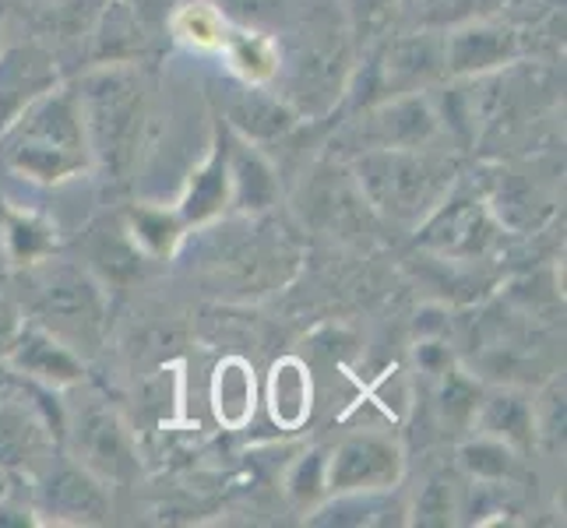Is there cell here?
Returning a JSON list of instances; mask_svg holds the SVG:
<instances>
[{
    "label": "cell",
    "mask_w": 567,
    "mask_h": 528,
    "mask_svg": "<svg viewBox=\"0 0 567 528\" xmlns=\"http://www.w3.org/2000/svg\"><path fill=\"white\" fill-rule=\"evenodd\" d=\"M89 39H92V61L100 64H127L148 46L145 25L124 0H106Z\"/></svg>",
    "instance_id": "15"
},
{
    "label": "cell",
    "mask_w": 567,
    "mask_h": 528,
    "mask_svg": "<svg viewBox=\"0 0 567 528\" xmlns=\"http://www.w3.org/2000/svg\"><path fill=\"white\" fill-rule=\"evenodd\" d=\"M289 497L300 507L315 504L328 494V458L321 452H310L297 468L289 473Z\"/></svg>",
    "instance_id": "30"
},
{
    "label": "cell",
    "mask_w": 567,
    "mask_h": 528,
    "mask_svg": "<svg viewBox=\"0 0 567 528\" xmlns=\"http://www.w3.org/2000/svg\"><path fill=\"white\" fill-rule=\"evenodd\" d=\"M399 0H342V14H346V29L353 35V43H374L381 39L395 18Z\"/></svg>",
    "instance_id": "24"
},
{
    "label": "cell",
    "mask_w": 567,
    "mask_h": 528,
    "mask_svg": "<svg viewBox=\"0 0 567 528\" xmlns=\"http://www.w3.org/2000/svg\"><path fill=\"white\" fill-rule=\"evenodd\" d=\"M14 363L25 370L29 377L53 384V387H64L82 381V363L71 352V345H64L56 335H50L47 328H25L14 335Z\"/></svg>",
    "instance_id": "14"
},
{
    "label": "cell",
    "mask_w": 567,
    "mask_h": 528,
    "mask_svg": "<svg viewBox=\"0 0 567 528\" xmlns=\"http://www.w3.org/2000/svg\"><path fill=\"white\" fill-rule=\"evenodd\" d=\"M229 194V169H226V155H215V159L194 176V184L184 198V219L187 222H202L208 215H215L226 205Z\"/></svg>",
    "instance_id": "22"
},
{
    "label": "cell",
    "mask_w": 567,
    "mask_h": 528,
    "mask_svg": "<svg viewBox=\"0 0 567 528\" xmlns=\"http://www.w3.org/2000/svg\"><path fill=\"white\" fill-rule=\"evenodd\" d=\"M4 240H8V250H11V258L18 265H32V261H39L53 247V232L39 219H32V215L8 211Z\"/></svg>",
    "instance_id": "26"
},
{
    "label": "cell",
    "mask_w": 567,
    "mask_h": 528,
    "mask_svg": "<svg viewBox=\"0 0 567 528\" xmlns=\"http://www.w3.org/2000/svg\"><path fill=\"white\" fill-rule=\"evenodd\" d=\"M441 398H444V416H447V420L465 423V420H473V416H476L480 391H476V384H473V381L462 377L458 370H452V374H447Z\"/></svg>",
    "instance_id": "32"
},
{
    "label": "cell",
    "mask_w": 567,
    "mask_h": 528,
    "mask_svg": "<svg viewBox=\"0 0 567 528\" xmlns=\"http://www.w3.org/2000/svg\"><path fill=\"white\" fill-rule=\"evenodd\" d=\"M215 8L247 29H271L286 22L297 0H215Z\"/></svg>",
    "instance_id": "29"
},
{
    "label": "cell",
    "mask_w": 567,
    "mask_h": 528,
    "mask_svg": "<svg viewBox=\"0 0 567 528\" xmlns=\"http://www.w3.org/2000/svg\"><path fill=\"white\" fill-rule=\"evenodd\" d=\"M39 447H43V423L22 398L0 395V468L29 462Z\"/></svg>",
    "instance_id": "18"
},
{
    "label": "cell",
    "mask_w": 567,
    "mask_h": 528,
    "mask_svg": "<svg viewBox=\"0 0 567 528\" xmlns=\"http://www.w3.org/2000/svg\"><path fill=\"white\" fill-rule=\"evenodd\" d=\"M29 307L50 335L61 342L89 345L100 339L106 318L103 289L92 282L89 271L74 265H43L29 276Z\"/></svg>",
    "instance_id": "5"
},
{
    "label": "cell",
    "mask_w": 567,
    "mask_h": 528,
    "mask_svg": "<svg viewBox=\"0 0 567 528\" xmlns=\"http://www.w3.org/2000/svg\"><path fill=\"white\" fill-rule=\"evenodd\" d=\"M494 211H497V219L512 229H529L546 219L550 201H543L539 187H533L529 180L512 176V180H501V190L494 194Z\"/></svg>",
    "instance_id": "21"
},
{
    "label": "cell",
    "mask_w": 567,
    "mask_h": 528,
    "mask_svg": "<svg viewBox=\"0 0 567 528\" xmlns=\"http://www.w3.org/2000/svg\"><path fill=\"white\" fill-rule=\"evenodd\" d=\"M297 110L282 95H268L261 89H247L229 103V124L237 127L247 142H279L297 127Z\"/></svg>",
    "instance_id": "16"
},
{
    "label": "cell",
    "mask_w": 567,
    "mask_h": 528,
    "mask_svg": "<svg viewBox=\"0 0 567 528\" xmlns=\"http://www.w3.org/2000/svg\"><path fill=\"white\" fill-rule=\"evenodd\" d=\"M39 507L53 521L71 525H100L110 518V494L100 476H92L85 465H56L39 486Z\"/></svg>",
    "instance_id": "11"
},
{
    "label": "cell",
    "mask_w": 567,
    "mask_h": 528,
    "mask_svg": "<svg viewBox=\"0 0 567 528\" xmlns=\"http://www.w3.org/2000/svg\"><path fill=\"white\" fill-rule=\"evenodd\" d=\"M353 173L367 205L399 226H420L455 180V166L426 148H363Z\"/></svg>",
    "instance_id": "2"
},
{
    "label": "cell",
    "mask_w": 567,
    "mask_h": 528,
    "mask_svg": "<svg viewBox=\"0 0 567 528\" xmlns=\"http://www.w3.org/2000/svg\"><path fill=\"white\" fill-rule=\"evenodd\" d=\"M71 441H74V462L85 465L92 476H100L103 483H121L134 476V447L124 423L116 420L110 408L103 405H85L82 413L74 420L71 429Z\"/></svg>",
    "instance_id": "8"
},
{
    "label": "cell",
    "mask_w": 567,
    "mask_h": 528,
    "mask_svg": "<svg viewBox=\"0 0 567 528\" xmlns=\"http://www.w3.org/2000/svg\"><path fill=\"white\" fill-rule=\"evenodd\" d=\"M173 32H177L184 43H194L202 50L226 43L223 14H219V8H212V4H187L177 18H173Z\"/></svg>",
    "instance_id": "28"
},
{
    "label": "cell",
    "mask_w": 567,
    "mask_h": 528,
    "mask_svg": "<svg viewBox=\"0 0 567 528\" xmlns=\"http://www.w3.org/2000/svg\"><path fill=\"white\" fill-rule=\"evenodd\" d=\"M473 420L486 437H497L507 447H529L536 441L533 405L518 391H494V395L480 398Z\"/></svg>",
    "instance_id": "17"
},
{
    "label": "cell",
    "mask_w": 567,
    "mask_h": 528,
    "mask_svg": "<svg viewBox=\"0 0 567 528\" xmlns=\"http://www.w3.org/2000/svg\"><path fill=\"white\" fill-rule=\"evenodd\" d=\"M226 169H229V187H233V201L240 208H268L276 201V173L261 159L258 152H250L240 145L233 155H226Z\"/></svg>",
    "instance_id": "19"
},
{
    "label": "cell",
    "mask_w": 567,
    "mask_h": 528,
    "mask_svg": "<svg viewBox=\"0 0 567 528\" xmlns=\"http://www.w3.org/2000/svg\"><path fill=\"white\" fill-rule=\"evenodd\" d=\"M106 0H50L43 11V32L56 39H82L92 32Z\"/></svg>",
    "instance_id": "23"
},
{
    "label": "cell",
    "mask_w": 567,
    "mask_h": 528,
    "mask_svg": "<svg viewBox=\"0 0 567 528\" xmlns=\"http://www.w3.org/2000/svg\"><path fill=\"white\" fill-rule=\"evenodd\" d=\"M271 408H276V416L286 420V423H297L303 416V402H307V384L297 377V370L292 366H282L276 370V387H271Z\"/></svg>",
    "instance_id": "31"
},
{
    "label": "cell",
    "mask_w": 567,
    "mask_h": 528,
    "mask_svg": "<svg viewBox=\"0 0 567 528\" xmlns=\"http://www.w3.org/2000/svg\"><path fill=\"white\" fill-rule=\"evenodd\" d=\"M518 56V35L491 22H465L444 35V71L455 77H483Z\"/></svg>",
    "instance_id": "12"
},
{
    "label": "cell",
    "mask_w": 567,
    "mask_h": 528,
    "mask_svg": "<svg viewBox=\"0 0 567 528\" xmlns=\"http://www.w3.org/2000/svg\"><path fill=\"white\" fill-rule=\"evenodd\" d=\"M458 515V486L452 476H430L413 504L416 525H452Z\"/></svg>",
    "instance_id": "27"
},
{
    "label": "cell",
    "mask_w": 567,
    "mask_h": 528,
    "mask_svg": "<svg viewBox=\"0 0 567 528\" xmlns=\"http://www.w3.org/2000/svg\"><path fill=\"white\" fill-rule=\"evenodd\" d=\"M282 74V100L307 116L328 113L336 100L346 92L349 74H353V35L349 29H336V22H318L310 25L292 56H279Z\"/></svg>",
    "instance_id": "4"
},
{
    "label": "cell",
    "mask_w": 567,
    "mask_h": 528,
    "mask_svg": "<svg viewBox=\"0 0 567 528\" xmlns=\"http://www.w3.org/2000/svg\"><path fill=\"white\" fill-rule=\"evenodd\" d=\"M497 240V226L491 208L468 198H444L434 211L420 222V244L441 253L447 261H476Z\"/></svg>",
    "instance_id": "6"
},
{
    "label": "cell",
    "mask_w": 567,
    "mask_h": 528,
    "mask_svg": "<svg viewBox=\"0 0 567 528\" xmlns=\"http://www.w3.org/2000/svg\"><path fill=\"white\" fill-rule=\"evenodd\" d=\"M462 465L476 479H504L515 473V447H507L497 437H476L462 447Z\"/></svg>",
    "instance_id": "25"
},
{
    "label": "cell",
    "mask_w": 567,
    "mask_h": 528,
    "mask_svg": "<svg viewBox=\"0 0 567 528\" xmlns=\"http://www.w3.org/2000/svg\"><path fill=\"white\" fill-rule=\"evenodd\" d=\"M134 237L148 250H169L173 237H177V222L159 211H134Z\"/></svg>",
    "instance_id": "33"
},
{
    "label": "cell",
    "mask_w": 567,
    "mask_h": 528,
    "mask_svg": "<svg viewBox=\"0 0 567 528\" xmlns=\"http://www.w3.org/2000/svg\"><path fill=\"white\" fill-rule=\"evenodd\" d=\"M374 85L384 95H405V92H423L444 77V35L437 32H409L391 39L381 50L374 64Z\"/></svg>",
    "instance_id": "9"
},
{
    "label": "cell",
    "mask_w": 567,
    "mask_h": 528,
    "mask_svg": "<svg viewBox=\"0 0 567 528\" xmlns=\"http://www.w3.org/2000/svg\"><path fill=\"white\" fill-rule=\"evenodd\" d=\"M78 106H82V124L92 159L100 163L113 180H124L131 163L138 159L142 142V110H145V85L142 74L127 64H103L92 71Z\"/></svg>",
    "instance_id": "3"
},
{
    "label": "cell",
    "mask_w": 567,
    "mask_h": 528,
    "mask_svg": "<svg viewBox=\"0 0 567 528\" xmlns=\"http://www.w3.org/2000/svg\"><path fill=\"white\" fill-rule=\"evenodd\" d=\"M56 89V61L47 46L18 43L0 53V131L39 95Z\"/></svg>",
    "instance_id": "13"
},
{
    "label": "cell",
    "mask_w": 567,
    "mask_h": 528,
    "mask_svg": "<svg viewBox=\"0 0 567 528\" xmlns=\"http://www.w3.org/2000/svg\"><path fill=\"white\" fill-rule=\"evenodd\" d=\"M0 134H4V163L39 184L71 180L92 163L82 106L68 89L43 92Z\"/></svg>",
    "instance_id": "1"
},
{
    "label": "cell",
    "mask_w": 567,
    "mask_h": 528,
    "mask_svg": "<svg viewBox=\"0 0 567 528\" xmlns=\"http://www.w3.org/2000/svg\"><path fill=\"white\" fill-rule=\"evenodd\" d=\"M441 116L420 92L388 95L363 116V148H426L437 138Z\"/></svg>",
    "instance_id": "10"
},
{
    "label": "cell",
    "mask_w": 567,
    "mask_h": 528,
    "mask_svg": "<svg viewBox=\"0 0 567 528\" xmlns=\"http://www.w3.org/2000/svg\"><path fill=\"white\" fill-rule=\"evenodd\" d=\"M402 476V447L391 437L357 434L328 458V494H384Z\"/></svg>",
    "instance_id": "7"
},
{
    "label": "cell",
    "mask_w": 567,
    "mask_h": 528,
    "mask_svg": "<svg viewBox=\"0 0 567 528\" xmlns=\"http://www.w3.org/2000/svg\"><path fill=\"white\" fill-rule=\"evenodd\" d=\"M226 53H229V64L240 77H247L250 85H261L271 82L279 71V46L271 43L268 35H261L258 29L250 32H226Z\"/></svg>",
    "instance_id": "20"
}]
</instances>
